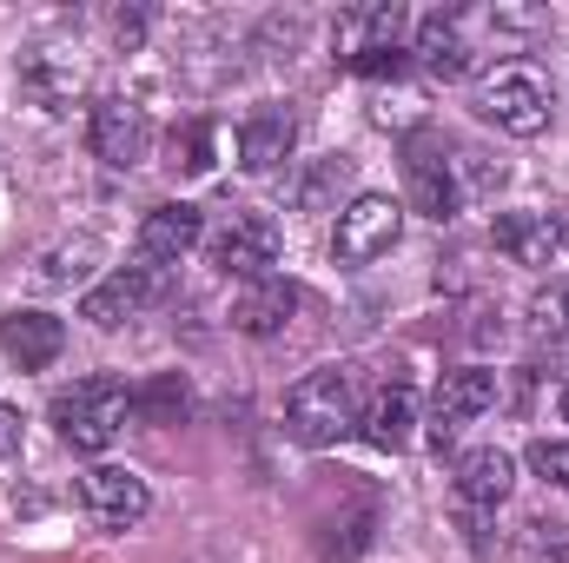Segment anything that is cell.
I'll use <instances>...</instances> for the list:
<instances>
[{
	"label": "cell",
	"mask_w": 569,
	"mask_h": 563,
	"mask_svg": "<svg viewBox=\"0 0 569 563\" xmlns=\"http://www.w3.org/2000/svg\"><path fill=\"white\" fill-rule=\"evenodd\" d=\"M284 431L298 444H311V451H325L345 431H358V378L345 365H325V372L298 378L291 398H284Z\"/></svg>",
	"instance_id": "1"
},
{
	"label": "cell",
	"mask_w": 569,
	"mask_h": 563,
	"mask_svg": "<svg viewBox=\"0 0 569 563\" xmlns=\"http://www.w3.org/2000/svg\"><path fill=\"white\" fill-rule=\"evenodd\" d=\"M510 484H517V464H510L497 444H483V451H463V457H457V477H450V491H457V504H463L470 517L497 511V504L510 497Z\"/></svg>",
	"instance_id": "12"
},
{
	"label": "cell",
	"mask_w": 569,
	"mask_h": 563,
	"mask_svg": "<svg viewBox=\"0 0 569 563\" xmlns=\"http://www.w3.org/2000/svg\"><path fill=\"white\" fill-rule=\"evenodd\" d=\"M405 192H411V206L425 213V219H457V206H463V179H457V159L443 152L437 134H411L405 140Z\"/></svg>",
	"instance_id": "6"
},
{
	"label": "cell",
	"mask_w": 569,
	"mask_h": 563,
	"mask_svg": "<svg viewBox=\"0 0 569 563\" xmlns=\"http://www.w3.org/2000/svg\"><path fill=\"white\" fill-rule=\"evenodd\" d=\"M477 113L497 127V134H517V140H537L550 127V87L530 73V67H503L477 87Z\"/></svg>",
	"instance_id": "4"
},
{
	"label": "cell",
	"mask_w": 569,
	"mask_h": 563,
	"mask_svg": "<svg viewBox=\"0 0 569 563\" xmlns=\"http://www.w3.org/2000/svg\"><path fill=\"white\" fill-rule=\"evenodd\" d=\"M87 140H93V152L107 159V166H120V172H133L146 152H152V120H146L140 100H100L93 107V120H87Z\"/></svg>",
	"instance_id": "8"
},
{
	"label": "cell",
	"mask_w": 569,
	"mask_h": 563,
	"mask_svg": "<svg viewBox=\"0 0 569 563\" xmlns=\"http://www.w3.org/2000/svg\"><path fill=\"white\" fill-rule=\"evenodd\" d=\"M212 159H219V127H212V120L172 127V166H179V172H212Z\"/></svg>",
	"instance_id": "22"
},
{
	"label": "cell",
	"mask_w": 569,
	"mask_h": 563,
	"mask_svg": "<svg viewBox=\"0 0 569 563\" xmlns=\"http://www.w3.org/2000/svg\"><path fill=\"white\" fill-rule=\"evenodd\" d=\"M490 405H497V372H483V365L443 372V385H437V398H430V451H443L463 424L483 418Z\"/></svg>",
	"instance_id": "9"
},
{
	"label": "cell",
	"mask_w": 569,
	"mask_h": 563,
	"mask_svg": "<svg viewBox=\"0 0 569 563\" xmlns=\"http://www.w3.org/2000/svg\"><path fill=\"white\" fill-rule=\"evenodd\" d=\"M212 266L226 273V279H272V266H279V226L266 219V213H232V226L212 239Z\"/></svg>",
	"instance_id": "7"
},
{
	"label": "cell",
	"mask_w": 569,
	"mask_h": 563,
	"mask_svg": "<svg viewBox=\"0 0 569 563\" xmlns=\"http://www.w3.org/2000/svg\"><path fill=\"white\" fill-rule=\"evenodd\" d=\"M199 233H206L199 226V206H186V199L179 206H152L140 219V259L146 266H172V259H186L199 246Z\"/></svg>",
	"instance_id": "15"
},
{
	"label": "cell",
	"mask_w": 569,
	"mask_h": 563,
	"mask_svg": "<svg viewBox=\"0 0 569 563\" xmlns=\"http://www.w3.org/2000/svg\"><path fill=\"white\" fill-rule=\"evenodd\" d=\"M127 418H133V392L113 372H93V378H80L73 392L53 398V424L73 451H107L127 431Z\"/></svg>",
	"instance_id": "2"
},
{
	"label": "cell",
	"mask_w": 569,
	"mask_h": 563,
	"mask_svg": "<svg viewBox=\"0 0 569 563\" xmlns=\"http://www.w3.org/2000/svg\"><path fill=\"white\" fill-rule=\"evenodd\" d=\"M0 352L20 365V372H47L60 352H67V325L53 312H7L0 318Z\"/></svg>",
	"instance_id": "13"
},
{
	"label": "cell",
	"mask_w": 569,
	"mask_h": 563,
	"mask_svg": "<svg viewBox=\"0 0 569 563\" xmlns=\"http://www.w3.org/2000/svg\"><path fill=\"white\" fill-rule=\"evenodd\" d=\"M490 239H497V253L510 266H550V253L563 246V226L550 213H497Z\"/></svg>",
	"instance_id": "14"
},
{
	"label": "cell",
	"mask_w": 569,
	"mask_h": 563,
	"mask_svg": "<svg viewBox=\"0 0 569 563\" xmlns=\"http://www.w3.org/2000/svg\"><path fill=\"white\" fill-rule=\"evenodd\" d=\"M530 471H537L543 484L569 491V437H537V444H530Z\"/></svg>",
	"instance_id": "23"
},
{
	"label": "cell",
	"mask_w": 569,
	"mask_h": 563,
	"mask_svg": "<svg viewBox=\"0 0 569 563\" xmlns=\"http://www.w3.org/2000/svg\"><path fill=\"white\" fill-rule=\"evenodd\" d=\"M405 233V206L385 199V192H358L345 213H338V233H331V259L338 266H371L398 246Z\"/></svg>",
	"instance_id": "5"
},
{
	"label": "cell",
	"mask_w": 569,
	"mask_h": 563,
	"mask_svg": "<svg viewBox=\"0 0 569 563\" xmlns=\"http://www.w3.org/2000/svg\"><path fill=\"white\" fill-rule=\"evenodd\" d=\"M530 318H537L543 332H563L569 338V279L550 285V292H537V298H530Z\"/></svg>",
	"instance_id": "24"
},
{
	"label": "cell",
	"mask_w": 569,
	"mask_h": 563,
	"mask_svg": "<svg viewBox=\"0 0 569 563\" xmlns=\"http://www.w3.org/2000/svg\"><path fill=\"white\" fill-rule=\"evenodd\" d=\"M20 431H27L20 412H13V405H0V457H13V451H20Z\"/></svg>",
	"instance_id": "25"
},
{
	"label": "cell",
	"mask_w": 569,
	"mask_h": 563,
	"mask_svg": "<svg viewBox=\"0 0 569 563\" xmlns=\"http://www.w3.org/2000/svg\"><path fill=\"white\" fill-rule=\"evenodd\" d=\"M398 27H405V7H391V0H378V7H351V13L338 20V60H345L351 73H365V80L398 73V67H405V53H398Z\"/></svg>",
	"instance_id": "3"
},
{
	"label": "cell",
	"mask_w": 569,
	"mask_h": 563,
	"mask_svg": "<svg viewBox=\"0 0 569 563\" xmlns=\"http://www.w3.org/2000/svg\"><path fill=\"white\" fill-rule=\"evenodd\" d=\"M80 497H87V511H93V524H100V531H127V524H140L146 511H152V491H146V477L120 471V464H100V471H87Z\"/></svg>",
	"instance_id": "10"
},
{
	"label": "cell",
	"mask_w": 569,
	"mask_h": 563,
	"mask_svg": "<svg viewBox=\"0 0 569 563\" xmlns=\"http://www.w3.org/2000/svg\"><path fill=\"white\" fill-rule=\"evenodd\" d=\"M20 87L47 107V113H67V100L80 93V60H67L60 47H33L20 60Z\"/></svg>",
	"instance_id": "20"
},
{
	"label": "cell",
	"mask_w": 569,
	"mask_h": 563,
	"mask_svg": "<svg viewBox=\"0 0 569 563\" xmlns=\"http://www.w3.org/2000/svg\"><path fill=\"white\" fill-rule=\"evenodd\" d=\"M563 418H569V385H563Z\"/></svg>",
	"instance_id": "26"
},
{
	"label": "cell",
	"mask_w": 569,
	"mask_h": 563,
	"mask_svg": "<svg viewBox=\"0 0 569 563\" xmlns=\"http://www.w3.org/2000/svg\"><path fill=\"white\" fill-rule=\"evenodd\" d=\"M186 412H192V392H186L179 372H159V378L133 385V418L140 424H179Z\"/></svg>",
	"instance_id": "21"
},
{
	"label": "cell",
	"mask_w": 569,
	"mask_h": 563,
	"mask_svg": "<svg viewBox=\"0 0 569 563\" xmlns=\"http://www.w3.org/2000/svg\"><path fill=\"white\" fill-rule=\"evenodd\" d=\"M291 312H298V285L272 273V279H252L246 292H239V305H232V325H239L246 338H272Z\"/></svg>",
	"instance_id": "19"
},
{
	"label": "cell",
	"mask_w": 569,
	"mask_h": 563,
	"mask_svg": "<svg viewBox=\"0 0 569 563\" xmlns=\"http://www.w3.org/2000/svg\"><path fill=\"white\" fill-rule=\"evenodd\" d=\"M563 246H569V226H563Z\"/></svg>",
	"instance_id": "27"
},
{
	"label": "cell",
	"mask_w": 569,
	"mask_h": 563,
	"mask_svg": "<svg viewBox=\"0 0 569 563\" xmlns=\"http://www.w3.org/2000/svg\"><path fill=\"white\" fill-rule=\"evenodd\" d=\"M291 146H298L291 107H259V113L239 127V166H246V172H272L279 159H291Z\"/></svg>",
	"instance_id": "16"
},
{
	"label": "cell",
	"mask_w": 569,
	"mask_h": 563,
	"mask_svg": "<svg viewBox=\"0 0 569 563\" xmlns=\"http://www.w3.org/2000/svg\"><path fill=\"white\" fill-rule=\"evenodd\" d=\"M152 298H159V266H120L113 279H100L80 298V318H93L100 332H113V325L140 318Z\"/></svg>",
	"instance_id": "11"
},
{
	"label": "cell",
	"mask_w": 569,
	"mask_h": 563,
	"mask_svg": "<svg viewBox=\"0 0 569 563\" xmlns=\"http://www.w3.org/2000/svg\"><path fill=\"white\" fill-rule=\"evenodd\" d=\"M411 53H418V67H425L430 80H463L470 73V40H463L457 13H425Z\"/></svg>",
	"instance_id": "17"
},
{
	"label": "cell",
	"mask_w": 569,
	"mask_h": 563,
	"mask_svg": "<svg viewBox=\"0 0 569 563\" xmlns=\"http://www.w3.org/2000/svg\"><path fill=\"white\" fill-rule=\"evenodd\" d=\"M411 424H418L411 385H385V392L358 412V437H365L371 451H405V444H411Z\"/></svg>",
	"instance_id": "18"
}]
</instances>
